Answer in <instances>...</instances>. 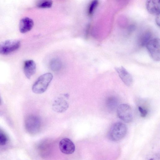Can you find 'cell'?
I'll return each instance as SVG.
<instances>
[{
	"label": "cell",
	"mask_w": 160,
	"mask_h": 160,
	"mask_svg": "<svg viewBox=\"0 0 160 160\" xmlns=\"http://www.w3.org/2000/svg\"><path fill=\"white\" fill-rule=\"evenodd\" d=\"M53 78L52 74L50 72L44 74L39 77L32 87L33 92L36 94L44 92Z\"/></svg>",
	"instance_id": "obj_1"
},
{
	"label": "cell",
	"mask_w": 160,
	"mask_h": 160,
	"mask_svg": "<svg viewBox=\"0 0 160 160\" xmlns=\"http://www.w3.org/2000/svg\"><path fill=\"white\" fill-rule=\"evenodd\" d=\"M127 128L124 123L118 122L114 123L111 127L108 134L111 140L117 142L122 139L127 133Z\"/></svg>",
	"instance_id": "obj_2"
},
{
	"label": "cell",
	"mask_w": 160,
	"mask_h": 160,
	"mask_svg": "<svg viewBox=\"0 0 160 160\" xmlns=\"http://www.w3.org/2000/svg\"><path fill=\"white\" fill-rule=\"evenodd\" d=\"M41 121L38 116L30 115L25 118L24 121L26 130L30 134L35 135L38 133L41 127Z\"/></svg>",
	"instance_id": "obj_3"
},
{
	"label": "cell",
	"mask_w": 160,
	"mask_h": 160,
	"mask_svg": "<svg viewBox=\"0 0 160 160\" xmlns=\"http://www.w3.org/2000/svg\"><path fill=\"white\" fill-rule=\"evenodd\" d=\"M151 58L154 60L159 61L160 58V41L159 38H152L145 45Z\"/></svg>",
	"instance_id": "obj_4"
},
{
	"label": "cell",
	"mask_w": 160,
	"mask_h": 160,
	"mask_svg": "<svg viewBox=\"0 0 160 160\" xmlns=\"http://www.w3.org/2000/svg\"><path fill=\"white\" fill-rule=\"evenodd\" d=\"M20 45V41L16 39L8 40L0 42V54L7 55L18 49Z\"/></svg>",
	"instance_id": "obj_5"
},
{
	"label": "cell",
	"mask_w": 160,
	"mask_h": 160,
	"mask_svg": "<svg viewBox=\"0 0 160 160\" xmlns=\"http://www.w3.org/2000/svg\"><path fill=\"white\" fill-rule=\"evenodd\" d=\"M117 114L118 118L123 122L129 123L133 119V113L131 108L126 104L119 105L117 108Z\"/></svg>",
	"instance_id": "obj_6"
},
{
	"label": "cell",
	"mask_w": 160,
	"mask_h": 160,
	"mask_svg": "<svg viewBox=\"0 0 160 160\" xmlns=\"http://www.w3.org/2000/svg\"><path fill=\"white\" fill-rule=\"evenodd\" d=\"M69 95L64 94L57 98L53 102L52 107L53 110L57 112L62 113L65 112L69 107L68 99Z\"/></svg>",
	"instance_id": "obj_7"
},
{
	"label": "cell",
	"mask_w": 160,
	"mask_h": 160,
	"mask_svg": "<svg viewBox=\"0 0 160 160\" xmlns=\"http://www.w3.org/2000/svg\"><path fill=\"white\" fill-rule=\"evenodd\" d=\"M59 147L61 151L66 154L73 153L75 150V146L73 142L69 139L65 138L60 141Z\"/></svg>",
	"instance_id": "obj_8"
},
{
	"label": "cell",
	"mask_w": 160,
	"mask_h": 160,
	"mask_svg": "<svg viewBox=\"0 0 160 160\" xmlns=\"http://www.w3.org/2000/svg\"><path fill=\"white\" fill-rule=\"evenodd\" d=\"M115 69L123 82L127 86H130L132 82L131 74L123 67H117Z\"/></svg>",
	"instance_id": "obj_9"
},
{
	"label": "cell",
	"mask_w": 160,
	"mask_h": 160,
	"mask_svg": "<svg viewBox=\"0 0 160 160\" xmlns=\"http://www.w3.org/2000/svg\"><path fill=\"white\" fill-rule=\"evenodd\" d=\"M160 1L147 0L146 3V9L151 14L158 16L160 15Z\"/></svg>",
	"instance_id": "obj_10"
},
{
	"label": "cell",
	"mask_w": 160,
	"mask_h": 160,
	"mask_svg": "<svg viewBox=\"0 0 160 160\" xmlns=\"http://www.w3.org/2000/svg\"><path fill=\"white\" fill-rule=\"evenodd\" d=\"M36 64L33 60H28L25 61L23 70L26 77L30 79L35 73L36 70Z\"/></svg>",
	"instance_id": "obj_11"
},
{
	"label": "cell",
	"mask_w": 160,
	"mask_h": 160,
	"mask_svg": "<svg viewBox=\"0 0 160 160\" xmlns=\"http://www.w3.org/2000/svg\"><path fill=\"white\" fill-rule=\"evenodd\" d=\"M34 25L33 20L28 17L22 18L19 23V31L22 33H26L30 31Z\"/></svg>",
	"instance_id": "obj_12"
},
{
	"label": "cell",
	"mask_w": 160,
	"mask_h": 160,
	"mask_svg": "<svg viewBox=\"0 0 160 160\" xmlns=\"http://www.w3.org/2000/svg\"><path fill=\"white\" fill-rule=\"evenodd\" d=\"M106 106L109 111H113L118 106L119 101L118 98L114 96L108 98L106 101Z\"/></svg>",
	"instance_id": "obj_13"
},
{
	"label": "cell",
	"mask_w": 160,
	"mask_h": 160,
	"mask_svg": "<svg viewBox=\"0 0 160 160\" xmlns=\"http://www.w3.org/2000/svg\"><path fill=\"white\" fill-rule=\"evenodd\" d=\"M50 66L51 69L53 71H57L61 68L62 64L60 60L57 59H54L51 62Z\"/></svg>",
	"instance_id": "obj_14"
},
{
	"label": "cell",
	"mask_w": 160,
	"mask_h": 160,
	"mask_svg": "<svg viewBox=\"0 0 160 160\" xmlns=\"http://www.w3.org/2000/svg\"><path fill=\"white\" fill-rule=\"evenodd\" d=\"M52 2L51 0H44L38 3L37 6L41 8H48L51 7L52 5Z\"/></svg>",
	"instance_id": "obj_15"
},
{
	"label": "cell",
	"mask_w": 160,
	"mask_h": 160,
	"mask_svg": "<svg viewBox=\"0 0 160 160\" xmlns=\"http://www.w3.org/2000/svg\"><path fill=\"white\" fill-rule=\"evenodd\" d=\"M98 1H92L90 4L88 9V13L89 15H92L98 5Z\"/></svg>",
	"instance_id": "obj_16"
},
{
	"label": "cell",
	"mask_w": 160,
	"mask_h": 160,
	"mask_svg": "<svg viewBox=\"0 0 160 160\" xmlns=\"http://www.w3.org/2000/svg\"><path fill=\"white\" fill-rule=\"evenodd\" d=\"M8 138L6 135L0 129V145L3 146L7 143Z\"/></svg>",
	"instance_id": "obj_17"
},
{
	"label": "cell",
	"mask_w": 160,
	"mask_h": 160,
	"mask_svg": "<svg viewBox=\"0 0 160 160\" xmlns=\"http://www.w3.org/2000/svg\"><path fill=\"white\" fill-rule=\"evenodd\" d=\"M138 110L141 117L144 118L147 115L148 111L145 108L139 106L138 107Z\"/></svg>",
	"instance_id": "obj_18"
},
{
	"label": "cell",
	"mask_w": 160,
	"mask_h": 160,
	"mask_svg": "<svg viewBox=\"0 0 160 160\" xmlns=\"http://www.w3.org/2000/svg\"><path fill=\"white\" fill-rule=\"evenodd\" d=\"M156 22L157 25L159 27L160 25V15L156 16Z\"/></svg>",
	"instance_id": "obj_19"
},
{
	"label": "cell",
	"mask_w": 160,
	"mask_h": 160,
	"mask_svg": "<svg viewBox=\"0 0 160 160\" xmlns=\"http://www.w3.org/2000/svg\"><path fill=\"white\" fill-rule=\"evenodd\" d=\"M0 102H1V101H0Z\"/></svg>",
	"instance_id": "obj_20"
}]
</instances>
